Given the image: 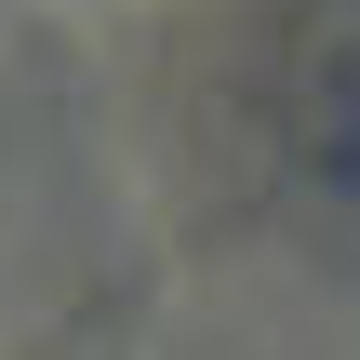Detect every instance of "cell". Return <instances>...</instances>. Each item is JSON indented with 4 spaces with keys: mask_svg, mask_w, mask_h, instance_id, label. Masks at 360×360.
Here are the masks:
<instances>
[{
    "mask_svg": "<svg viewBox=\"0 0 360 360\" xmlns=\"http://www.w3.org/2000/svg\"><path fill=\"white\" fill-rule=\"evenodd\" d=\"M294 134H321V147H334V214H360V27L294 80Z\"/></svg>",
    "mask_w": 360,
    "mask_h": 360,
    "instance_id": "obj_1",
    "label": "cell"
}]
</instances>
